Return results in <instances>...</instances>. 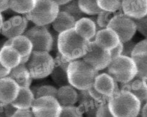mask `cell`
<instances>
[{"instance_id":"6da1fadb","label":"cell","mask_w":147,"mask_h":117,"mask_svg":"<svg viewBox=\"0 0 147 117\" xmlns=\"http://www.w3.org/2000/svg\"><path fill=\"white\" fill-rule=\"evenodd\" d=\"M89 43L79 36L73 28L58 35L57 48L61 57L70 62L82 59L87 52Z\"/></svg>"},{"instance_id":"7a4b0ae2","label":"cell","mask_w":147,"mask_h":117,"mask_svg":"<svg viewBox=\"0 0 147 117\" xmlns=\"http://www.w3.org/2000/svg\"><path fill=\"white\" fill-rule=\"evenodd\" d=\"M107 104L114 117H138L142 109L139 100L131 92L123 90L110 97Z\"/></svg>"},{"instance_id":"3957f363","label":"cell","mask_w":147,"mask_h":117,"mask_svg":"<svg viewBox=\"0 0 147 117\" xmlns=\"http://www.w3.org/2000/svg\"><path fill=\"white\" fill-rule=\"evenodd\" d=\"M67 74L69 85L79 91H85L93 86L98 71L82 59L69 63Z\"/></svg>"},{"instance_id":"277c9868","label":"cell","mask_w":147,"mask_h":117,"mask_svg":"<svg viewBox=\"0 0 147 117\" xmlns=\"http://www.w3.org/2000/svg\"><path fill=\"white\" fill-rule=\"evenodd\" d=\"M107 72L120 84H124L136 77L138 69L131 57L121 55L113 59L107 67Z\"/></svg>"},{"instance_id":"5b68a950","label":"cell","mask_w":147,"mask_h":117,"mask_svg":"<svg viewBox=\"0 0 147 117\" xmlns=\"http://www.w3.org/2000/svg\"><path fill=\"white\" fill-rule=\"evenodd\" d=\"M59 12V5L53 0H36L33 9L25 16L29 21L39 26L52 24Z\"/></svg>"},{"instance_id":"8992f818","label":"cell","mask_w":147,"mask_h":117,"mask_svg":"<svg viewBox=\"0 0 147 117\" xmlns=\"http://www.w3.org/2000/svg\"><path fill=\"white\" fill-rule=\"evenodd\" d=\"M26 65L33 79H42L52 73L55 60L49 52L33 51Z\"/></svg>"},{"instance_id":"52a82bcc","label":"cell","mask_w":147,"mask_h":117,"mask_svg":"<svg viewBox=\"0 0 147 117\" xmlns=\"http://www.w3.org/2000/svg\"><path fill=\"white\" fill-rule=\"evenodd\" d=\"M31 41L33 51H52L54 45V39L47 26L35 25L26 31L24 34Z\"/></svg>"},{"instance_id":"ba28073f","label":"cell","mask_w":147,"mask_h":117,"mask_svg":"<svg viewBox=\"0 0 147 117\" xmlns=\"http://www.w3.org/2000/svg\"><path fill=\"white\" fill-rule=\"evenodd\" d=\"M107 28L113 30L122 43L132 40L137 31L136 25L134 19L119 13L111 19Z\"/></svg>"},{"instance_id":"9c48e42d","label":"cell","mask_w":147,"mask_h":117,"mask_svg":"<svg viewBox=\"0 0 147 117\" xmlns=\"http://www.w3.org/2000/svg\"><path fill=\"white\" fill-rule=\"evenodd\" d=\"M82 59L98 72L107 68L112 60L110 51L100 48L94 41L90 42L87 52Z\"/></svg>"},{"instance_id":"30bf717a","label":"cell","mask_w":147,"mask_h":117,"mask_svg":"<svg viewBox=\"0 0 147 117\" xmlns=\"http://www.w3.org/2000/svg\"><path fill=\"white\" fill-rule=\"evenodd\" d=\"M62 108L55 97L45 96L35 98L31 110L35 117H59Z\"/></svg>"},{"instance_id":"8fae6325","label":"cell","mask_w":147,"mask_h":117,"mask_svg":"<svg viewBox=\"0 0 147 117\" xmlns=\"http://www.w3.org/2000/svg\"><path fill=\"white\" fill-rule=\"evenodd\" d=\"M28 21L26 16H13L4 22L1 34L7 39L23 35L27 29Z\"/></svg>"},{"instance_id":"7c38bea8","label":"cell","mask_w":147,"mask_h":117,"mask_svg":"<svg viewBox=\"0 0 147 117\" xmlns=\"http://www.w3.org/2000/svg\"><path fill=\"white\" fill-rule=\"evenodd\" d=\"M93 86L98 92L109 98L120 90L118 83L108 72L98 74Z\"/></svg>"},{"instance_id":"4fadbf2b","label":"cell","mask_w":147,"mask_h":117,"mask_svg":"<svg viewBox=\"0 0 147 117\" xmlns=\"http://www.w3.org/2000/svg\"><path fill=\"white\" fill-rule=\"evenodd\" d=\"M93 41L99 47L110 51L121 42L118 35L110 28L98 30Z\"/></svg>"},{"instance_id":"5bb4252c","label":"cell","mask_w":147,"mask_h":117,"mask_svg":"<svg viewBox=\"0 0 147 117\" xmlns=\"http://www.w3.org/2000/svg\"><path fill=\"white\" fill-rule=\"evenodd\" d=\"M121 10L133 19L142 18L147 15V0H122Z\"/></svg>"},{"instance_id":"9a60e30c","label":"cell","mask_w":147,"mask_h":117,"mask_svg":"<svg viewBox=\"0 0 147 117\" xmlns=\"http://www.w3.org/2000/svg\"><path fill=\"white\" fill-rule=\"evenodd\" d=\"M12 46L19 52L21 56V64H26L33 51V45L29 38L21 35L5 41L4 46Z\"/></svg>"},{"instance_id":"2e32d148","label":"cell","mask_w":147,"mask_h":117,"mask_svg":"<svg viewBox=\"0 0 147 117\" xmlns=\"http://www.w3.org/2000/svg\"><path fill=\"white\" fill-rule=\"evenodd\" d=\"M20 86L9 77L0 79V102L4 104L12 103L18 96Z\"/></svg>"},{"instance_id":"e0dca14e","label":"cell","mask_w":147,"mask_h":117,"mask_svg":"<svg viewBox=\"0 0 147 117\" xmlns=\"http://www.w3.org/2000/svg\"><path fill=\"white\" fill-rule=\"evenodd\" d=\"M74 29L79 36L88 42L94 39L98 31L96 23L87 17H83L76 21Z\"/></svg>"},{"instance_id":"ac0fdd59","label":"cell","mask_w":147,"mask_h":117,"mask_svg":"<svg viewBox=\"0 0 147 117\" xmlns=\"http://www.w3.org/2000/svg\"><path fill=\"white\" fill-rule=\"evenodd\" d=\"M120 90H127L131 92L141 103L142 108L147 103V82L145 80L136 77L131 81L121 84Z\"/></svg>"},{"instance_id":"d6986e66","label":"cell","mask_w":147,"mask_h":117,"mask_svg":"<svg viewBox=\"0 0 147 117\" xmlns=\"http://www.w3.org/2000/svg\"><path fill=\"white\" fill-rule=\"evenodd\" d=\"M19 52L12 46H3L0 50V62L6 68L12 70L21 64Z\"/></svg>"},{"instance_id":"ffe728a7","label":"cell","mask_w":147,"mask_h":117,"mask_svg":"<svg viewBox=\"0 0 147 117\" xmlns=\"http://www.w3.org/2000/svg\"><path fill=\"white\" fill-rule=\"evenodd\" d=\"M79 94L76 89L70 85L61 86L58 89L56 98L62 107L74 106L78 102Z\"/></svg>"},{"instance_id":"44dd1931","label":"cell","mask_w":147,"mask_h":117,"mask_svg":"<svg viewBox=\"0 0 147 117\" xmlns=\"http://www.w3.org/2000/svg\"><path fill=\"white\" fill-rule=\"evenodd\" d=\"M8 77L15 80L20 87L29 88L33 80L26 64H20L11 70Z\"/></svg>"},{"instance_id":"7402d4cb","label":"cell","mask_w":147,"mask_h":117,"mask_svg":"<svg viewBox=\"0 0 147 117\" xmlns=\"http://www.w3.org/2000/svg\"><path fill=\"white\" fill-rule=\"evenodd\" d=\"M35 100V95L30 88L20 87L18 96L12 104L17 109H30Z\"/></svg>"},{"instance_id":"603a6c76","label":"cell","mask_w":147,"mask_h":117,"mask_svg":"<svg viewBox=\"0 0 147 117\" xmlns=\"http://www.w3.org/2000/svg\"><path fill=\"white\" fill-rule=\"evenodd\" d=\"M76 20L70 14L63 11H59L53 23L51 24L53 30L59 34L75 27Z\"/></svg>"},{"instance_id":"cb8c5ba5","label":"cell","mask_w":147,"mask_h":117,"mask_svg":"<svg viewBox=\"0 0 147 117\" xmlns=\"http://www.w3.org/2000/svg\"><path fill=\"white\" fill-rule=\"evenodd\" d=\"M131 57L137 66L136 77L147 80V51H139L133 53Z\"/></svg>"},{"instance_id":"d4e9b609","label":"cell","mask_w":147,"mask_h":117,"mask_svg":"<svg viewBox=\"0 0 147 117\" xmlns=\"http://www.w3.org/2000/svg\"><path fill=\"white\" fill-rule=\"evenodd\" d=\"M36 0H10L9 9L21 15H26L33 9Z\"/></svg>"},{"instance_id":"484cf974","label":"cell","mask_w":147,"mask_h":117,"mask_svg":"<svg viewBox=\"0 0 147 117\" xmlns=\"http://www.w3.org/2000/svg\"><path fill=\"white\" fill-rule=\"evenodd\" d=\"M78 5L82 12L85 15L96 16L101 12L96 0H78Z\"/></svg>"},{"instance_id":"4316f807","label":"cell","mask_w":147,"mask_h":117,"mask_svg":"<svg viewBox=\"0 0 147 117\" xmlns=\"http://www.w3.org/2000/svg\"><path fill=\"white\" fill-rule=\"evenodd\" d=\"M59 11H63V12H65L70 14L76 21L85 17V14L82 12L80 7H79L78 0H71L69 3L60 5Z\"/></svg>"},{"instance_id":"83f0119b","label":"cell","mask_w":147,"mask_h":117,"mask_svg":"<svg viewBox=\"0 0 147 117\" xmlns=\"http://www.w3.org/2000/svg\"><path fill=\"white\" fill-rule=\"evenodd\" d=\"M53 82L58 86L59 88L64 85H69L68 81V77L67 74V70H64L59 65H56L50 75Z\"/></svg>"},{"instance_id":"f1b7e54d","label":"cell","mask_w":147,"mask_h":117,"mask_svg":"<svg viewBox=\"0 0 147 117\" xmlns=\"http://www.w3.org/2000/svg\"><path fill=\"white\" fill-rule=\"evenodd\" d=\"M101 10L111 13H117L122 9V0H96Z\"/></svg>"},{"instance_id":"f546056e","label":"cell","mask_w":147,"mask_h":117,"mask_svg":"<svg viewBox=\"0 0 147 117\" xmlns=\"http://www.w3.org/2000/svg\"><path fill=\"white\" fill-rule=\"evenodd\" d=\"M32 91L35 95V98L45 96H52L56 98L58 89L52 85H44L36 88H33V90H32Z\"/></svg>"},{"instance_id":"4dcf8cb0","label":"cell","mask_w":147,"mask_h":117,"mask_svg":"<svg viewBox=\"0 0 147 117\" xmlns=\"http://www.w3.org/2000/svg\"><path fill=\"white\" fill-rule=\"evenodd\" d=\"M118 13H111L101 10V12L97 15L96 19V24L98 30L107 28L111 19Z\"/></svg>"},{"instance_id":"1f68e13d","label":"cell","mask_w":147,"mask_h":117,"mask_svg":"<svg viewBox=\"0 0 147 117\" xmlns=\"http://www.w3.org/2000/svg\"><path fill=\"white\" fill-rule=\"evenodd\" d=\"M59 117H82L80 109L75 106L62 108Z\"/></svg>"},{"instance_id":"d6a6232c","label":"cell","mask_w":147,"mask_h":117,"mask_svg":"<svg viewBox=\"0 0 147 117\" xmlns=\"http://www.w3.org/2000/svg\"><path fill=\"white\" fill-rule=\"evenodd\" d=\"M134 21L136 25L137 31L147 39V15L142 18L134 19Z\"/></svg>"},{"instance_id":"836d02e7","label":"cell","mask_w":147,"mask_h":117,"mask_svg":"<svg viewBox=\"0 0 147 117\" xmlns=\"http://www.w3.org/2000/svg\"><path fill=\"white\" fill-rule=\"evenodd\" d=\"M88 92L90 94V96H91V97L94 100L95 102H96L99 104H103V103H106L109 101V98L107 97L104 96H103L102 94H100L95 89L93 88V86H92L91 88H90L88 90Z\"/></svg>"},{"instance_id":"e575fe53","label":"cell","mask_w":147,"mask_h":117,"mask_svg":"<svg viewBox=\"0 0 147 117\" xmlns=\"http://www.w3.org/2000/svg\"><path fill=\"white\" fill-rule=\"evenodd\" d=\"M96 117H114L109 109L107 103L100 104L98 109Z\"/></svg>"},{"instance_id":"d590c367","label":"cell","mask_w":147,"mask_h":117,"mask_svg":"<svg viewBox=\"0 0 147 117\" xmlns=\"http://www.w3.org/2000/svg\"><path fill=\"white\" fill-rule=\"evenodd\" d=\"M136 44V43H135L132 40L123 43V51L122 55L128 57H131V54Z\"/></svg>"},{"instance_id":"8d00e7d4","label":"cell","mask_w":147,"mask_h":117,"mask_svg":"<svg viewBox=\"0 0 147 117\" xmlns=\"http://www.w3.org/2000/svg\"><path fill=\"white\" fill-rule=\"evenodd\" d=\"M12 117H35L33 114L32 110L18 109Z\"/></svg>"},{"instance_id":"74e56055","label":"cell","mask_w":147,"mask_h":117,"mask_svg":"<svg viewBox=\"0 0 147 117\" xmlns=\"http://www.w3.org/2000/svg\"><path fill=\"white\" fill-rule=\"evenodd\" d=\"M3 107L4 113L6 117H12V116L15 113L16 111L18 110L13 106L12 103L4 104Z\"/></svg>"},{"instance_id":"f35d334b","label":"cell","mask_w":147,"mask_h":117,"mask_svg":"<svg viewBox=\"0 0 147 117\" xmlns=\"http://www.w3.org/2000/svg\"><path fill=\"white\" fill-rule=\"evenodd\" d=\"M139 51H147V39H145L136 44L133 53Z\"/></svg>"},{"instance_id":"ab89813d","label":"cell","mask_w":147,"mask_h":117,"mask_svg":"<svg viewBox=\"0 0 147 117\" xmlns=\"http://www.w3.org/2000/svg\"><path fill=\"white\" fill-rule=\"evenodd\" d=\"M123 51V43L121 42L117 47L115 48L114 49H111L110 51L111 55V59L116 58L118 56H120L122 55Z\"/></svg>"},{"instance_id":"60d3db41","label":"cell","mask_w":147,"mask_h":117,"mask_svg":"<svg viewBox=\"0 0 147 117\" xmlns=\"http://www.w3.org/2000/svg\"><path fill=\"white\" fill-rule=\"evenodd\" d=\"M10 0H0V13L9 9Z\"/></svg>"},{"instance_id":"b9f144b4","label":"cell","mask_w":147,"mask_h":117,"mask_svg":"<svg viewBox=\"0 0 147 117\" xmlns=\"http://www.w3.org/2000/svg\"><path fill=\"white\" fill-rule=\"evenodd\" d=\"M11 70L6 68L0 62V79L5 77H7L10 74Z\"/></svg>"},{"instance_id":"7bdbcfd3","label":"cell","mask_w":147,"mask_h":117,"mask_svg":"<svg viewBox=\"0 0 147 117\" xmlns=\"http://www.w3.org/2000/svg\"><path fill=\"white\" fill-rule=\"evenodd\" d=\"M141 116L147 117V103H146L141 109Z\"/></svg>"},{"instance_id":"ee69618b","label":"cell","mask_w":147,"mask_h":117,"mask_svg":"<svg viewBox=\"0 0 147 117\" xmlns=\"http://www.w3.org/2000/svg\"><path fill=\"white\" fill-rule=\"evenodd\" d=\"M53 1L60 6V5H64L67 3H69V1H71V0H53Z\"/></svg>"},{"instance_id":"f6af8a7d","label":"cell","mask_w":147,"mask_h":117,"mask_svg":"<svg viewBox=\"0 0 147 117\" xmlns=\"http://www.w3.org/2000/svg\"><path fill=\"white\" fill-rule=\"evenodd\" d=\"M4 22V19H3V15H2L1 13H0V33L1 32V29H2Z\"/></svg>"},{"instance_id":"bcb514c9","label":"cell","mask_w":147,"mask_h":117,"mask_svg":"<svg viewBox=\"0 0 147 117\" xmlns=\"http://www.w3.org/2000/svg\"><path fill=\"white\" fill-rule=\"evenodd\" d=\"M4 104L1 102H0V106H3Z\"/></svg>"},{"instance_id":"7dc6e473","label":"cell","mask_w":147,"mask_h":117,"mask_svg":"<svg viewBox=\"0 0 147 117\" xmlns=\"http://www.w3.org/2000/svg\"><path fill=\"white\" fill-rule=\"evenodd\" d=\"M146 82H147V80H146Z\"/></svg>"}]
</instances>
